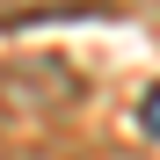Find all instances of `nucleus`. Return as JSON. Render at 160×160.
Wrapping results in <instances>:
<instances>
[{
  "instance_id": "obj_1",
  "label": "nucleus",
  "mask_w": 160,
  "mask_h": 160,
  "mask_svg": "<svg viewBox=\"0 0 160 160\" xmlns=\"http://www.w3.org/2000/svg\"><path fill=\"white\" fill-rule=\"evenodd\" d=\"M80 102L66 58H0V117H58Z\"/></svg>"
},
{
  "instance_id": "obj_2",
  "label": "nucleus",
  "mask_w": 160,
  "mask_h": 160,
  "mask_svg": "<svg viewBox=\"0 0 160 160\" xmlns=\"http://www.w3.org/2000/svg\"><path fill=\"white\" fill-rule=\"evenodd\" d=\"M102 0H0V29H22V22H51V15H95Z\"/></svg>"
},
{
  "instance_id": "obj_3",
  "label": "nucleus",
  "mask_w": 160,
  "mask_h": 160,
  "mask_svg": "<svg viewBox=\"0 0 160 160\" xmlns=\"http://www.w3.org/2000/svg\"><path fill=\"white\" fill-rule=\"evenodd\" d=\"M138 131H146V138H160V88L138 95Z\"/></svg>"
}]
</instances>
